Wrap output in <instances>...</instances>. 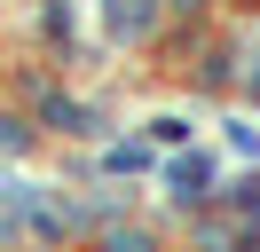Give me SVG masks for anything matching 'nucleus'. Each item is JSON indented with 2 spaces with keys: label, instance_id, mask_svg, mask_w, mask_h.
I'll use <instances>...</instances> for the list:
<instances>
[{
  "label": "nucleus",
  "instance_id": "obj_1",
  "mask_svg": "<svg viewBox=\"0 0 260 252\" xmlns=\"http://www.w3.org/2000/svg\"><path fill=\"white\" fill-rule=\"evenodd\" d=\"M174 189H181V197H197V189H205V158H189V166H174Z\"/></svg>",
  "mask_w": 260,
  "mask_h": 252
}]
</instances>
